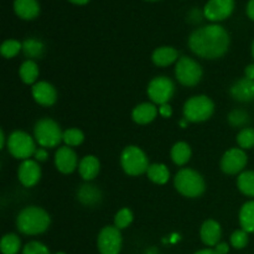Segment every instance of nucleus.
<instances>
[{
    "mask_svg": "<svg viewBox=\"0 0 254 254\" xmlns=\"http://www.w3.org/2000/svg\"><path fill=\"white\" fill-rule=\"evenodd\" d=\"M237 188L243 195L248 197H254V171H243L238 175Z\"/></svg>",
    "mask_w": 254,
    "mask_h": 254,
    "instance_id": "28",
    "label": "nucleus"
},
{
    "mask_svg": "<svg viewBox=\"0 0 254 254\" xmlns=\"http://www.w3.org/2000/svg\"><path fill=\"white\" fill-rule=\"evenodd\" d=\"M235 9V0H208L203 7V15L210 21H222L231 16Z\"/></svg>",
    "mask_w": 254,
    "mask_h": 254,
    "instance_id": "12",
    "label": "nucleus"
},
{
    "mask_svg": "<svg viewBox=\"0 0 254 254\" xmlns=\"http://www.w3.org/2000/svg\"><path fill=\"white\" fill-rule=\"evenodd\" d=\"M230 94L235 101L242 102V103L254 101V81L246 77L237 79L231 86Z\"/></svg>",
    "mask_w": 254,
    "mask_h": 254,
    "instance_id": "16",
    "label": "nucleus"
},
{
    "mask_svg": "<svg viewBox=\"0 0 254 254\" xmlns=\"http://www.w3.org/2000/svg\"><path fill=\"white\" fill-rule=\"evenodd\" d=\"M245 77L248 79H252L254 81V64H248L245 69Z\"/></svg>",
    "mask_w": 254,
    "mask_h": 254,
    "instance_id": "40",
    "label": "nucleus"
},
{
    "mask_svg": "<svg viewBox=\"0 0 254 254\" xmlns=\"http://www.w3.org/2000/svg\"><path fill=\"white\" fill-rule=\"evenodd\" d=\"M191 148L185 141H179L171 148V160L178 166H184L191 159Z\"/></svg>",
    "mask_w": 254,
    "mask_h": 254,
    "instance_id": "23",
    "label": "nucleus"
},
{
    "mask_svg": "<svg viewBox=\"0 0 254 254\" xmlns=\"http://www.w3.org/2000/svg\"><path fill=\"white\" fill-rule=\"evenodd\" d=\"M22 52L29 60L34 61L35 59L42 57L45 52V45L37 39H26L22 42Z\"/></svg>",
    "mask_w": 254,
    "mask_h": 254,
    "instance_id": "26",
    "label": "nucleus"
},
{
    "mask_svg": "<svg viewBox=\"0 0 254 254\" xmlns=\"http://www.w3.org/2000/svg\"><path fill=\"white\" fill-rule=\"evenodd\" d=\"M175 189L185 197H200L206 190V183L202 175L192 169H181L176 173L174 179Z\"/></svg>",
    "mask_w": 254,
    "mask_h": 254,
    "instance_id": "3",
    "label": "nucleus"
},
{
    "mask_svg": "<svg viewBox=\"0 0 254 254\" xmlns=\"http://www.w3.org/2000/svg\"><path fill=\"white\" fill-rule=\"evenodd\" d=\"M221 236H222V230H221V225L217 221L207 220L201 226V241L207 247H216L220 243Z\"/></svg>",
    "mask_w": 254,
    "mask_h": 254,
    "instance_id": "17",
    "label": "nucleus"
},
{
    "mask_svg": "<svg viewBox=\"0 0 254 254\" xmlns=\"http://www.w3.org/2000/svg\"><path fill=\"white\" fill-rule=\"evenodd\" d=\"M159 113L163 118H170L171 114H173V108L170 107V104H161L160 108H159Z\"/></svg>",
    "mask_w": 254,
    "mask_h": 254,
    "instance_id": "38",
    "label": "nucleus"
},
{
    "mask_svg": "<svg viewBox=\"0 0 254 254\" xmlns=\"http://www.w3.org/2000/svg\"><path fill=\"white\" fill-rule=\"evenodd\" d=\"M7 151L20 160H27L35 155L36 145L31 136L22 130H15L7 138Z\"/></svg>",
    "mask_w": 254,
    "mask_h": 254,
    "instance_id": "7",
    "label": "nucleus"
},
{
    "mask_svg": "<svg viewBox=\"0 0 254 254\" xmlns=\"http://www.w3.org/2000/svg\"><path fill=\"white\" fill-rule=\"evenodd\" d=\"M34 158L36 161L44 163V161H46L47 158H49V153H47V150L45 148H37L36 151H35Z\"/></svg>",
    "mask_w": 254,
    "mask_h": 254,
    "instance_id": "37",
    "label": "nucleus"
},
{
    "mask_svg": "<svg viewBox=\"0 0 254 254\" xmlns=\"http://www.w3.org/2000/svg\"><path fill=\"white\" fill-rule=\"evenodd\" d=\"M248 242H250V237H248V232L245 230H237L231 235V245L236 250H243L247 247Z\"/></svg>",
    "mask_w": 254,
    "mask_h": 254,
    "instance_id": "35",
    "label": "nucleus"
},
{
    "mask_svg": "<svg viewBox=\"0 0 254 254\" xmlns=\"http://www.w3.org/2000/svg\"><path fill=\"white\" fill-rule=\"evenodd\" d=\"M62 140H64V143L67 146H78L83 143L84 134L83 131L77 128H69L64 131V138H62Z\"/></svg>",
    "mask_w": 254,
    "mask_h": 254,
    "instance_id": "31",
    "label": "nucleus"
},
{
    "mask_svg": "<svg viewBox=\"0 0 254 254\" xmlns=\"http://www.w3.org/2000/svg\"><path fill=\"white\" fill-rule=\"evenodd\" d=\"M237 143L241 149L254 148V129L253 128H243L237 134Z\"/></svg>",
    "mask_w": 254,
    "mask_h": 254,
    "instance_id": "33",
    "label": "nucleus"
},
{
    "mask_svg": "<svg viewBox=\"0 0 254 254\" xmlns=\"http://www.w3.org/2000/svg\"><path fill=\"white\" fill-rule=\"evenodd\" d=\"M179 59H180V57H179L178 50L174 49V47L171 46L158 47V49L153 52V56H151L154 64H156L158 67L170 66L174 62H178Z\"/></svg>",
    "mask_w": 254,
    "mask_h": 254,
    "instance_id": "19",
    "label": "nucleus"
},
{
    "mask_svg": "<svg viewBox=\"0 0 254 254\" xmlns=\"http://www.w3.org/2000/svg\"><path fill=\"white\" fill-rule=\"evenodd\" d=\"M99 170H101V163L94 155L84 156L78 164L79 175L86 181L94 180L99 174Z\"/></svg>",
    "mask_w": 254,
    "mask_h": 254,
    "instance_id": "18",
    "label": "nucleus"
},
{
    "mask_svg": "<svg viewBox=\"0 0 254 254\" xmlns=\"http://www.w3.org/2000/svg\"><path fill=\"white\" fill-rule=\"evenodd\" d=\"M252 56H253V59H254V41H253V44H252Z\"/></svg>",
    "mask_w": 254,
    "mask_h": 254,
    "instance_id": "45",
    "label": "nucleus"
},
{
    "mask_svg": "<svg viewBox=\"0 0 254 254\" xmlns=\"http://www.w3.org/2000/svg\"><path fill=\"white\" fill-rule=\"evenodd\" d=\"M158 116V108L154 103H141L138 104L135 108L133 109L131 113V118L135 123L141 124H149L154 121Z\"/></svg>",
    "mask_w": 254,
    "mask_h": 254,
    "instance_id": "20",
    "label": "nucleus"
},
{
    "mask_svg": "<svg viewBox=\"0 0 254 254\" xmlns=\"http://www.w3.org/2000/svg\"><path fill=\"white\" fill-rule=\"evenodd\" d=\"M21 248V240L15 233H7L1 238L0 250L2 254H17Z\"/></svg>",
    "mask_w": 254,
    "mask_h": 254,
    "instance_id": "29",
    "label": "nucleus"
},
{
    "mask_svg": "<svg viewBox=\"0 0 254 254\" xmlns=\"http://www.w3.org/2000/svg\"><path fill=\"white\" fill-rule=\"evenodd\" d=\"M121 165L124 173L130 176L141 175L146 173L150 166L146 154L135 145H129L124 148L121 154Z\"/></svg>",
    "mask_w": 254,
    "mask_h": 254,
    "instance_id": "6",
    "label": "nucleus"
},
{
    "mask_svg": "<svg viewBox=\"0 0 254 254\" xmlns=\"http://www.w3.org/2000/svg\"><path fill=\"white\" fill-rule=\"evenodd\" d=\"M14 10L20 19L32 20L40 14V5L37 0H15Z\"/></svg>",
    "mask_w": 254,
    "mask_h": 254,
    "instance_id": "21",
    "label": "nucleus"
},
{
    "mask_svg": "<svg viewBox=\"0 0 254 254\" xmlns=\"http://www.w3.org/2000/svg\"><path fill=\"white\" fill-rule=\"evenodd\" d=\"M227 121L231 127L233 128H247V124L251 122L250 114L246 111L240 108H236L231 111L227 116Z\"/></svg>",
    "mask_w": 254,
    "mask_h": 254,
    "instance_id": "30",
    "label": "nucleus"
},
{
    "mask_svg": "<svg viewBox=\"0 0 254 254\" xmlns=\"http://www.w3.org/2000/svg\"><path fill=\"white\" fill-rule=\"evenodd\" d=\"M175 76L183 86L193 87L200 83L203 72L197 61L189 56H183L176 62Z\"/></svg>",
    "mask_w": 254,
    "mask_h": 254,
    "instance_id": "8",
    "label": "nucleus"
},
{
    "mask_svg": "<svg viewBox=\"0 0 254 254\" xmlns=\"http://www.w3.org/2000/svg\"><path fill=\"white\" fill-rule=\"evenodd\" d=\"M215 252L217 254H228L230 252V246L227 243H218L215 247Z\"/></svg>",
    "mask_w": 254,
    "mask_h": 254,
    "instance_id": "39",
    "label": "nucleus"
},
{
    "mask_svg": "<svg viewBox=\"0 0 254 254\" xmlns=\"http://www.w3.org/2000/svg\"><path fill=\"white\" fill-rule=\"evenodd\" d=\"M247 15L251 20L254 21V0H250L247 5Z\"/></svg>",
    "mask_w": 254,
    "mask_h": 254,
    "instance_id": "41",
    "label": "nucleus"
},
{
    "mask_svg": "<svg viewBox=\"0 0 254 254\" xmlns=\"http://www.w3.org/2000/svg\"><path fill=\"white\" fill-rule=\"evenodd\" d=\"M175 93V84L169 77L159 76L150 81L148 86V96L155 104H166Z\"/></svg>",
    "mask_w": 254,
    "mask_h": 254,
    "instance_id": "9",
    "label": "nucleus"
},
{
    "mask_svg": "<svg viewBox=\"0 0 254 254\" xmlns=\"http://www.w3.org/2000/svg\"><path fill=\"white\" fill-rule=\"evenodd\" d=\"M215 112V103L207 96H195L184 104V118L191 123L206 122Z\"/></svg>",
    "mask_w": 254,
    "mask_h": 254,
    "instance_id": "5",
    "label": "nucleus"
},
{
    "mask_svg": "<svg viewBox=\"0 0 254 254\" xmlns=\"http://www.w3.org/2000/svg\"><path fill=\"white\" fill-rule=\"evenodd\" d=\"M22 50V44L17 40H6L2 42L0 52L5 59H12Z\"/></svg>",
    "mask_w": 254,
    "mask_h": 254,
    "instance_id": "32",
    "label": "nucleus"
},
{
    "mask_svg": "<svg viewBox=\"0 0 254 254\" xmlns=\"http://www.w3.org/2000/svg\"><path fill=\"white\" fill-rule=\"evenodd\" d=\"M6 144H7V140L6 138H5L4 130L1 129V130H0V149H4Z\"/></svg>",
    "mask_w": 254,
    "mask_h": 254,
    "instance_id": "42",
    "label": "nucleus"
},
{
    "mask_svg": "<svg viewBox=\"0 0 254 254\" xmlns=\"http://www.w3.org/2000/svg\"><path fill=\"white\" fill-rule=\"evenodd\" d=\"M51 225V217L39 206H27L22 208L16 217L17 231L22 235L36 236L46 232Z\"/></svg>",
    "mask_w": 254,
    "mask_h": 254,
    "instance_id": "2",
    "label": "nucleus"
},
{
    "mask_svg": "<svg viewBox=\"0 0 254 254\" xmlns=\"http://www.w3.org/2000/svg\"><path fill=\"white\" fill-rule=\"evenodd\" d=\"M123 245L121 230L116 226H106L99 232L97 238V247L101 254H119Z\"/></svg>",
    "mask_w": 254,
    "mask_h": 254,
    "instance_id": "10",
    "label": "nucleus"
},
{
    "mask_svg": "<svg viewBox=\"0 0 254 254\" xmlns=\"http://www.w3.org/2000/svg\"><path fill=\"white\" fill-rule=\"evenodd\" d=\"M247 154L241 148H232L223 154L221 159V170L227 175L242 173L247 165Z\"/></svg>",
    "mask_w": 254,
    "mask_h": 254,
    "instance_id": "11",
    "label": "nucleus"
},
{
    "mask_svg": "<svg viewBox=\"0 0 254 254\" xmlns=\"http://www.w3.org/2000/svg\"><path fill=\"white\" fill-rule=\"evenodd\" d=\"M148 1H155V0H148Z\"/></svg>",
    "mask_w": 254,
    "mask_h": 254,
    "instance_id": "47",
    "label": "nucleus"
},
{
    "mask_svg": "<svg viewBox=\"0 0 254 254\" xmlns=\"http://www.w3.org/2000/svg\"><path fill=\"white\" fill-rule=\"evenodd\" d=\"M238 218L242 230L248 233H254V201H248L241 207Z\"/></svg>",
    "mask_w": 254,
    "mask_h": 254,
    "instance_id": "24",
    "label": "nucleus"
},
{
    "mask_svg": "<svg viewBox=\"0 0 254 254\" xmlns=\"http://www.w3.org/2000/svg\"><path fill=\"white\" fill-rule=\"evenodd\" d=\"M17 178L25 188H34L41 179V168L39 161L31 159L22 161L17 170Z\"/></svg>",
    "mask_w": 254,
    "mask_h": 254,
    "instance_id": "13",
    "label": "nucleus"
},
{
    "mask_svg": "<svg viewBox=\"0 0 254 254\" xmlns=\"http://www.w3.org/2000/svg\"><path fill=\"white\" fill-rule=\"evenodd\" d=\"M55 165L62 174H71L78 168V159L71 146H60L55 155Z\"/></svg>",
    "mask_w": 254,
    "mask_h": 254,
    "instance_id": "14",
    "label": "nucleus"
},
{
    "mask_svg": "<svg viewBox=\"0 0 254 254\" xmlns=\"http://www.w3.org/2000/svg\"><path fill=\"white\" fill-rule=\"evenodd\" d=\"M35 101L44 107H51L57 101V92L51 83L46 81H40L34 84L31 89Z\"/></svg>",
    "mask_w": 254,
    "mask_h": 254,
    "instance_id": "15",
    "label": "nucleus"
},
{
    "mask_svg": "<svg viewBox=\"0 0 254 254\" xmlns=\"http://www.w3.org/2000/svg\"><path fill=\"white\" fill-rule=\"evenodd\" d=\"M146 174H148L149 180L158 185H164L170 179V171H169L168 166L164 164H151Z\"/></svg>",
    "mask_w": 254,
    "mask_h": 254,
    "instance_id": "25",
    "label": "nucleus"
},
{
    "mask_svg": "<svg viewBox=\"0 0 254 254\" xmlns=\"http://www.w3.org/2000/svg\"><path fill=\"white\" fill-rule=\"evenodd\" d=\"M20 78L24 83L32 84L36 82L37 77H39V66L32 60H26L24 64L20 66L19 69Z\"/></svg>",
    "mask_w": 254,
    "mask_h": 254,
    "instance_id": "27",
    "label": "nucleus"
},
{
    "mask_svg": "<svg viewBox=\"0 0 254 254\" xmlns=\"http://www.w3.org/2000/svg\"><path fill=\"white\" fill-rule=\"evenodd\" d=\"M69 1L73 2V4H77V5H84V4H87L89 0H69Z\"/></svg>",
    "mask_w": 254,
    "mask_h": 254,
    "instance_id": "44",
    "label": "nucleus"
},
{
    "mask_svg": "<svg viewBox=\"0 0 254 254\" xmlns=\"http://www.w3.org/2000/svg\"><path fill=\"white\" fill-rule=\"evenodd\" d=\"M34 135L41 148H56L64 138L61 128L51 118H42L36 122L34 127Z\"/></svg>",
    "mask_w": 254,
    "mask_h": 254,
    "instance_id": "4",
    "label": "nucleus"
},
{
    "mask_svg": "<svg viewBox=\"0 0 254 254\" xmlns=\"http://www.w3.org/2000/svg\"><path fill=\"white\" fill-rule=\"evenodd\" d=\"M56 254H66V253H64V252H59V253H56Z\"/></svg>",
    "mask_w": 254,
    "mask_h": 254,
    "instance_id": "46",
    "label": "nucleus"
},
{
    "mask_svg": "<svg viewBox=\"0 0 254 254\" xmlns=\"http://www.w3.org/2000/svg\"><path fill=\"white\" fill-rule=\"evenodd\" d=\"M133 222V212L129 208H122L114 217V226L118 230H124Z\"/></svg>",
    "mask_w": 254,
    "mask_h": 254,
    "instance_id": "34",
    "label": "nucleus"
},
{
    "mask_svg": "<svg viewBox=\"0 0 254 254\" xmlns=\"http://www.w3.org/2000/svg\"><path fill=\"white\" fill-rule=\"evenodd\" d=\"M189 49L201 59L216 60L225 56L231 39L227 30L217 24L196 29L189 36Z\"/></svg>",
    "mask_w": 254,
    "mask_h": 254,
    "instance_id": "1",
    "label": "nucleus"
},
{
    "mask_svg": "<svg viewBox=\"0 0 254 254\" xmlns=\"http://www.w3.org/2000/svg\"><path fill=\"white\" fill-rule=\"evenodd\" d=\"M22 254H51L50 250L39 241H31L22 250Z\"/></svg>",
    "mask_w": 254,
    "mask_h": 254,
    "instance_id": "36",
    "label": "nucleus"
},
{
    "mask_svg": "<svg viewBox=\"0 0 254 254\" xmlns=\"http://www.w3.org/2000/svg\"><path fill=\"white\" fill-rule=\"evenodd\" d=\"M77 197L83 205L86 206H94L101 201L102 193L94 185H83L79 188L77 192Z\"/></svg>",
    "mask_w": 254,
    "mask_h": 254,
    "instance_id": "22",
    "label": "nucleus"
},
{
    "mask_svg": "<svg viewBox=\"0 0 254 254\" xmlns=\"http://www.w3.org/2000/svg\"><path fill=\"white\" fill-rule=\"evenodd\" d=\"M195 254H217L215 252V250H211V248H205V250L197 251Z\"/></svg>",
    "mask_w": 254,
    "mask_h": 254,
    "instance_id": "43",
    "label": "nucleus"
}]
</instances>
